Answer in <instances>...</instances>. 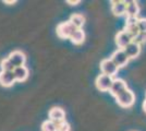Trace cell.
I'll list each match as a JSON object with an SVG mask.
<instances>
[{"label": "cell", "instance_id": "cell-1", "mask_svg": "<svg viewBox=\"0 0 146 131\" xmlns=\"http://www.w3.org/2000/svg\"><path fill=\"white\" fill-rule=\"evenodd\" d=\"M76 31L75 26L70 22V21H66V22H61L57 26V36L62 39H70L71 36L74 34V32Z\"/></svg>", "mask_w": 146, "mask_h": 131}, {"label": "cell", "instance_id": "cell-2", "mask_svg": "<svg viewBox=\"0 0 146 131\" xmlns=\"http://www.w3.org/2000/svg\"><path fill=\"white\" fill-rule=\"evenodd\" d=\"M116 100L118 105H120L123 108H129L134 104L135 102V94L131 90H125L123 93L118 95L116 97Z\"/></svg>", "mask_w": 146, "mask_h": 131}, {"label": "cell", "instance_id": "cell-3", "mask_svg": "<svg viewBox=\"0 0 146 131\" xmlns=\"http://www.w3.org/2000/svg\"><path fill=\"white\" fill-rule=\"evenodd\" d=\"M113 78L110 76V75H106V74H99L96 78V87H97L99 91L102 92H108L110 91V88L112 86V83H113Z\"/></svg>", "mask_w": 146, "mask_h": 131}, {"label": "cell", "instance_id": "cell-4", "mask_svg": "<svg viewBox=\"0 0 146 131\" xmlns=\"http://www.w3.org/2000/svg\"><path fill=\"white\" fill-rule=\"evenodd\" d=\"M100 70H102V73L106 75H110V76H115L118 73V70L119 68L116 66V63H113L110 58L107 59H104L100 61Z\"/></svg>", "mask_w": 146, "mask_h": 131}, {"label": "cell", "instance_id": "cell-5", "mask_svg": "<svg viewBox=\"0 0 146 131\" xmlns=\"http://www.w3.org/2000/svg\"><path fill=\"white\" fill-rule=\"evenodd\" d=\"M132 42H133V37L125 30L118 32V34L116 35V44L119 49H124Z\"/></svg>", "mask_w": 146, "mask_h": 131}, {"label": "cell", "instance_id": "cell-6", "mask_svg": "<svg viewBox=\"0 0 146 131\" xmlns=\"http://www.w3.org/2000/svg\"><path fill=\"white\" fill-rule=\"evenodd\" d=\"M110 59L113 61V63H116V66L118 68H123V67H125L129 63V57L127 56V54L124 53V50L123 49H118L116 50L111 57H110Z\"/></svg>", "mask_w": 146, "mask_h": 131}, {"label": "cell", "instance_id": "cell-7", "mask_svg": "<svg viewBox=\"0 0 146 131\" xmlns=\"http://www.w3.org/2000/svg\"><path fill=\"white\" fill-rule=\"evenodd\" d=\"M8 59L12 63V65L15 68L25 66V63H26V56L21 50H14L12 53H10L8 56Z\"/></svg>", "mask_w": 146, "mask_h": 131}, {"label": "cell", "instance_id": "cell-8", "mask_svg": "<svg viewBox=\"0 0 146 131\" xmlns=\"http://www.w3.org/2000/svg\"><path fill=\"white\" fill-rule=\"evenodd\" d=\"M48 119L56 124L66 120V112L61 107H52L48 112Z\"/></svg>", "mask_w": 146, "mask_h": 131}, {"label": "cell", "instance_id": "cell-9", "mask_svg": "<svg viewBox=\"0 0 146 131\" xmlns=\"http://www.w3.org/2000/svg\"><path fill=\"white\" fill-rule=\"evenodd\" d=\"M125 90H128V85L127 83L121 80V79H115L113 80V83H112V86L110 88V94L112 96L117 97L118 95H120L121 93H123Z\"/></svg>", "mask_w": 146, "mask_h": 131}, {"label": "cell", "instance_id": "cell-10", "mask_svg": "<svg viewBox=\"0 0 146 131\" xmlns=\"http://www.w3.org/2000/svg\"><path fill=\"white\" fill-rule=\"evenodd\" d=\"M15 76L11 71H0V85L5 87L12 86L15 83Z\"/></svg>", "mask_w": 146, "mask_h": 131}, {"label": "cell", "instance_id": "cell-11", "mask_svg": "<svg viewBox=\"0 0 146 131\" xmlns=\"http://www.w3.org/2000/svg\"><path fill=\"white\" fill-rule=\"evenodd\" d=\"M111 11L117 17L127 14V1H111Z\"/></svg>", "mask_w": 146, "mask_h": 131}, {"label": "cell", "instance_id": "cell-12", "mask_svg": "<svg viewBox=\"0 0 146 131\" xmlns=\"http://www.w3.org/2000/svg\"><path fill=\"white\" fill-rule=\"evenodd\" d=\"M123 50L127 54V56L129 57V59H134V58H137L139 55L141 54V45H139L135 42H132L131 44H129Z\"/></svg>", "mask_w": 146, "mask_h": 131}, {"label": "cell", "instance_id": "cell-13", "mask_svg": "<svg viewBox=\"0 0 146 131\" xmlns=\"http://www.w3.org/2000/svg\"><path fill=\"white\" fill-rule=\"evenodd\" d=\"M13 73H14V76H15V80L18 82H24L29 78V74H30L29 69L26 68L25 66L15 68L14 71H13Z\"/></svg>", "mask_w": 146, "mask_h": 131}, {"label": "cell", "instance_id": "cell-14", "mask_svg": "<svg viewBox=\"0 0 146 131\" xmlns=\"http://www.w3.org/2000/svg\"><path fill=\"white\" fill-rule=\"evenodd\" d=\"M140 13V7L135 1H127V17L136 18Z\"/></svg>", "mask_w": 146, "mask_h": 131}, {"label": "cell", "instance_id": "cell-15", "mask_svg": "<svg viewBox=\"0 0 146 131\" xmlns=\"http://www.w3.org/2000/svg\"><path fill=\"white\" fill-rule=\"evenodd\" d=\"M71 23H72L76 30H80L83 27V25L85 23V18L83 14H80V13H74L70 17V20H69Z\"/></svg>", "mask_w": 146, "mask_h": 131}, {"label": "cell", "instance_id": "cell-16", "mask_svg": "<svg viewBox=\"0 0 146 131\" xmlns=\"http://www.w3.org/2000/svg\"><path fill=\"white\" fill-rule=\"evenodd\" d=\"M70 39H71V42L74 45H81V44L84 43V41H85V33L83 31V29L76 30Z\"/></svg>", "mask_w": 146, "mask_h": 131}, {"label": "cell", "instance_id": "cell-17", "mask_svg": "<svg viewBox=\"0 0 146 131\" xmlns=\"http://www.w3.org/2000/svg\"><path fill=\"white\" fill-rule=\"evenodd\" d=\"M0 67H1V71H11V72H13V71H14V69H15V67L13 66L12 63H11L8 58L1 60Z\"/></svg>", "mask_w": 146, "mask_h": 131}, {"label": "cell", "instance_id": "cell-18", "mask_svg": "<svg viewBox=\"0 0 146 131\" xmlns=\"http://www.w3.org/2000/svg\"><path fill=\"white\" fill-rule=\"evenodd\" d=\"M42 131H57V125L56 122L51 121V120H45L42 124Z\"/></svg>", "mask_w": 146, "mask_h": 131}, {"label": "cell", "instance_id": "cell-19", "mask_svg": "<svg viewBox=\"0 0 146 131\" xmlns=\"http://www.w3.org/2000/svg\"><path fill=\"white\" fill-rule=\"evenodd\" d=\"M56 125H57V131H70V125L66 120L60 121Z\"/></svg>", "mask_w": 146, "mask_h": 131}, {"label": "cell", "instance_id": "cell-20", "mask_svg": "<svg viewBox=\"0 0 146 131\" xmlns=\"http://www.w3.org/2000/svg\"><path fill=\"white\" fill-rule=\"evenodd\" d=\"M137 27L141 34H146V18L139 19L137 21Z\"/></svg>", "mask_w": 146, "mask_h": 131}, {"label": "cell", "instance_id": "cell-21", "mask_svg": "<svg viewBox=\"0 0 146 131\" xmlns=\"http://www.w3.org/2000/svg\"><path fill=\"white\" fill-rule=\"evenodd\" d=\"M133 42H135V43H137L139 45H141L142 43H144V42H146V34H139L136 37L133 39Z\"/></svg>", "mask_w": 146, "mask_h": 131}, {"label": "cell", "instance_id": "cell-22", "mask_svg": "<svg viewBox=\"0 0 146 131\" xmlns=\"http://www.w3.org/2000/svg\"><path fill=\"white\" fill-rule=\"evenodd\" d=\"M67 3L71 5V6H76V5H79L80 3V1H70V0H68Z\"/></svg>", "mask_w": 146, "mask_h": 131}, {"label": "cell", "instance_id": "cell-23", "mask_svg": "<svg viewBox=\"0 0 146 131\" xmlns=\"http://www.w3.org/2000/svg\"><path fill=\"white\" fill-rule=\"evenodd\" d=\"M3 3H7V5H14V3H17V1H7V0H5Z\"/></svg>", "mask_w": 146, "mask_h": 131}, {"label": "cell", "instance_id": "cell-24", "mask_svg": "<svg viewBox=\"0 0 146 131\" xmlns=\"http://www.w3.org/2000/svg\"><path fill=\"white\" fill-rule=\"evenodd\" d=\"M143 109H144V112H146V98L144 100V103H143Z\"/></svg>", "mask_w": 146, "mask_h": 131}]
</instances>
